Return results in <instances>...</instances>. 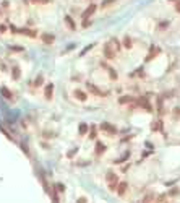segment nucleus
<instances>
[{
    "label": "nucleus",
    "instance_id": "nucleus-1",
    "mask_svg": "<svg viewBox=\"0 0 180 203\" xmlns=\"http://www.w3.org/2000/svg\"><path fill=\"white\" fill-rule=\"evenodd\" d=\"M107 184H109V188L112 192L117 190V185H119V177H117V174H114L112 171L107 172Z\"/></svg>",
    "mask_w": 180,
    "mask_h": 203
},
{
    "label": "nucleus",
    "instance_id": "nucleus-6",
    "mask_svg": "<svg viewBox=\"0 0 180 203\" xmlns=\"http://www.w3.org/2000/svg\"><path fill=\"white\" fill-rule=\"evenodd\" d=\"M73 96H75L78 101H81V102H85L86 99H88L86 93H85V91H81V89H75V91H73Z\"/></svg>",
    "mask_w": 180,
    "mask_h": 203
},
{
    "label": "nucleus",
    "instance_id": "nucleus-3",
    "mask_svg": "<svg viewBox=\"0 0 180 203\" xmlns=\"http://www.w3.org/2000/svg\"><path fill=\"white\" fill-rule=\"evenodd\" d=\"M115 49H114V46L112 44H105L104 46V55H105V59H109V60H112V59H115Z\"/></svg>",
    "mask_w": 180,
    "mask_h": 203
},
{
    "label": "nucleus",
    "instance_id": "nucleus-19",
    "mask_svg": "<svg viewBox=\"0 0 180 203\" xmlns=\"http://www.w3.org/2000/svg\"><path fill=\"white\" fill-rule=\"evenodd\" d=\"M131 99H133V97H130V96H123V97H120V102H122V104H125V102H131Z\"/></svg>",
    "mask_w": 180,
    "mask_h": 203
},
{
    "label": "nucleus",
    "instance_id": "nucleus-21",
    "mask_svg": "<svg viewBox=\"0 0 180 203\" xmlns=\"http://www.w3.org/2000/svg\"><path fill=\"white\" fill-rule=\"evenodd\" d=\"M34 85H36V86H41V85H42V75H39L37 78H36Z\"/></svg>",
    "mask_w": 180,
    "mask_h": 203
},
{
    "label": "nucleus",
    "instance_id": "nucleus-22",
    "mask_svg": "<svg viewBox=\"0 0 180 203\" xmlns=\"http://www.w3.org/2000/svg\"><path fill=\"white\" fill-rule=\"evenodd\" d=\"M128 158H130V153H125L123 156L120 158V159H117V161H115V162H122V161H125V159H128Z\"/></svg>",
    "mask_w": 180,
    "mask_h": 203
},
{
    "label": "nucleus",
    "instance_id": "nucleus-20",
    "mask_svg": "<svg viewBox=\"0 0 180 203\" xmlns=\"http://www.w3.org/2000/svg\"><path fill=\"white\" fill-rule=\"evenodd\" d=\"M110 44L114 46L115 51H119V49H120V44H119V41H117V39H112V42H110Z\"/></svg>",
    "mask_w": 180,
    "mask_h": 203
},
{
    "label": "nucleus",
    "instance_id": "nucleus-2",
    "mask_svg": "<svg viewBox=\"0 0 180 203\" xmlns=\"http://www.w3.org/2000/svg\"><path fill=\"white\" fill-rule=\"evenodd\" d=\"M101 130L105 132V133H109V135H115V133H117V127L112 125V124H109V122H102V124H101Z\"/></svg>",
    "mask_w": 180,
    "mask_h": 203
},
{
    "label": "nucleus",
    "instance_id": "nucleus-29",
    "mask_svg": "<svg viewBox=\"0 0 180 203\" xmlns=\"http://www.w3.org/2000/svg\"><path fill=\"white\" fill-rule=\"evenodd\" d=\"M174 112H175V117H180V109H179V107H177Z\"/></svg>",
    "mask_w": 180,
    "mask_h": 203
},
{
    "label": "nucleus",
    "instance_id": "nucleus-18",
    "mask_svg": "<svg viewBox=\"0 0 180 203\" xmlns=\"http://www.w3.org/2000/svg\"><path fill=\"white\" fill-rule=\"evenodd\" d=\"M161 128H162L161 122H153V130H161Z\"/></svg>",
    "mask_w": 180,
    "mask_h": 203
},
{
    "label": "nucleus",
    "instance_id": "nucleus-13",
    "mask_svg": "<svg viewBox=\"0 0 180 203\" xmlns=\"http://www.w3.org/2000/svg\"><path fill=\"white\" fill-rule=\"evenodd\" d=\"M88 130H89L88 124H80V135H86V133H88Z\"/></svg>",
    "mask_w": 180,
    "mask_h": 203
},
{
    "label": "nucleus",
    "instance_id": "nucleus-9",
    "mask_svg": "<svg viewBox=\"0 0 180 203\" xmlns=\"http://www.w3.org/2000/svg\"><path fill=\"white\" fill-rule=\"evenodd\" d=\"M88 88H89V91L93 93V94H96V96H105V93H102V91H99L97 88H96V85H88Z\"/></svg>",
    "mask_w": 180,
    "mask_h": 203
},
{
    "label": "nucleus",
    "instance_id": "nucleus-16",
    "mask_svg": "<svg viewBox=\"0 0 180 203\" xmlns=\"http://www.w3.org/2000/svg\"><path fill=\"white\" fill-rule=\"evenodd\" d=\"M65 20H67V25L70 26L71 29H75V23H73V20H71V16H65Z\"/></svg>",
    "mask_w": 180,
    "mask_h": 203
},
{
    "label": "nucleus",
    "instance_id": "nucleus-25",
    "mask_svg": "<svg viewBox=\"0 0 180 203\" xmlns=\"http://www.w3.org/2000/svg\"><path fill=\"white\" fill-rule=\"evenodd\" d=\"M91 138H96V127H91Z\"/></svg>",
    "mask_w": 180,
    "mask_h": 203
},
{
    "label": "nucleus",
    "instance_id": "nucleus-26",
    "mask_svg": "<svg viewBox=\"0 0 180 203\" xmlns=\"http://www.w3.org/2000/svg\"><path fill=\"white\" fill-rule=\"evenodd\" d=\"M55 188H59V192H63V190H65V187H63L62 184H57V185H55Z\"/></svg>",
    "mask_w": 180,
    "mask_h": 203
},
{
    "label": "nucleus",
    "instance_id": "nucleus-14",
    "mask_svg": "<svg viewBox=\"0 0 180 203\" xmlns=\"http://www.w3.org/2000/svg\"><path fill=\"white\" fill-rule=\"evenodd\" d=\"M153 200H154V195H153V193H148V195L141 200V203H151Z\"/></svg>",
    "mask_w": 180,
    "mask_h": 203
},
{
    "label": "nucleus",
    "instance_id": "nucleus-24",
    "mask_svg": "<svg viewBox=\"0 0 180 203\" xmlns=\"http://www.w3.org/2000/svg\"><path fill=\"white\" fill-rule=\"evenodd\" d=\"M112 2H115V0H105V2H102V8H105L107 5H110Z\"/></svg>",
    "mask_w": 180,
    "mask_h": 203
},
{
    "label": "nucleus",
    "instance_id": "nucleus-5",
    "mask_svg": "<svg viewBox=\"0 0 180 203\" xmlns=\"http://www.w3.org/2000/svg\"><path fill=\"white\" fill-rule=\"evenodd\" d=\"M161 52V49L159 47H156V46H151V49H149V54H148V57H146V62H149V60H153V57H156L157 54Z\"/></svg>",
    "mask_w": 180,
    "mask_h": 203
},
{
    "label": "nucleus",
    "instance_id": "nucleus-8",
    "mask_svg": "<svg viewBox=\"0 0 180 203\" xmlns=\"http://www.w3.org/2000/svg\"><path fill=\"white\" fill-rule=\"evenodd\" d=\"M0 93H2V96L5 97V99H8V101H11L13 99V94H11V91L8 89V88H0Z\"/></svg>",
    "mask_w": 180,
    "mask_h": 203
},
{
    "label": "nucleus",
    "instance_id": "nucleus-15",
    "mask_svg": "<svg viewBox=\"0 0 180 203\" xmlns=\"http://www.w3.org/2000/svg\"><path fill=\"white\" fill-rule=\"evenodd\" d=\"M123 47H125V49H130V47H131V39L128 37V36L123 39Z\"/></svg>",
    "mask_w": 180,
    "mask_h": 203
},
{
    "label": "nucleus",
    "instance_id": "nucleus-28",
    "mask_svg": "<svg viewBox=\"0 0 180 203\" xmlns=\"http://www.w3.org/2000/svg\"><path fill=\"white\" fill-rule=\"evenodd\" d=\"M164 198H165V195H159V198H157V203H161Z\"/></svg>",
    "mask_w": 180,
    "mask_h": 203
},
{
    "label": "nucleus",
    "instance_id": "nucleus-23",
    "mask_svg": "<svg viewBox=\"0 0 180 203\" xmlns=\"http://www.w3.org/2000/svg\"><path fill=\"white\" fill-rule=\"evenodd\" d=\"M109 73H110V78H112V80H117V73H115L112 68H109Z\"/></svg>",
    "mask_w": 180,
    "mask_h": 203
},
{
    "label": "nucleus",
    "instance_id": "nucleus-4",
    "mask_svg": "<svg viewBox=\"0 0 180 203\" xmlns=\"http://www.w3.org/2000/svg\"><path fill=\"white\" fill-rule=\"evenodd\" d=\"M52 96H54V85H52V83H49V85H45L44 97L47 99V101H50V99H52Z\"/></svg>",
    "mask_w": 180,
    "mask_h": 203
},
{
    "label": "nucleus",
    "instance_id": "nucleus-30",
    "mask_svg": "<svg viewBox=\"0 0 180 203\" xmlns=\"http://www.w3.org/2000/svg\"><path fill=\"white\" fill-rule=\"evenodd\" d=\"M175 10H177V11H179V13H180V0H179V2H177V5H175Z\"/></svg>",
    "mask_w": 180,
    "mask_h": 203
},
{
    "label": "nucleus",
    "instance_id": "nucleus-12",
    "mask_svg": "<svg viewBox=\"0 0 180 203\" xmlns=\"http://www.w3.org/2000/svg\"><path fill=\"white\" fill-rule=\"evenodd\" d=\"M41 37H42V42H44V44H52V42H54V36L52 34H42Z\"/></svg>",
    "mask_w": 180,
    "mask_h": 203
},
{
    "label": "nucleus",
    "instance_id": "nucleus-7",
    "mask_svg": "<svg viewBox=\"0 0 180 203\" xmlns=\"http://www.w3.org/2000/svg\"><path fill=\"white\" fill-rule=\"evenodd\" d=\"M127 190H128V184L127 182H119V185H117V193H119L120 197L125 195Z\"/></svg>",
    "mask_w": 180,
    "mask_h": 203
},
{
    "label": "nucleus",
    "instance_id": "nucleus-10",
    "mask_svg": "<svg viewBox=\"0 0 180 203\" xmlns=\"http://www.w3.org/2000/svg\"><path fill=\"white\" fill-rule=\"evenodd\" d=\"M104 151H105V146L102 145L101 142H97L96 143V156H101V154H104Z\"/></svg>",
    "mask_w": 180,
    "mask_h": 203
},
{
    "label": "nucleus",
    "instance_id": "nucleus-17",
    "mask_svg": "<svg viewBox=\"0 0 180 203\" xmlns=\"http://www.w3.org/2000/svg\"><path fill=\"white\" fill-rule=\"evenodd\" d=\"M13 78H16V80L20 78V68L18 67H13Z\"/></svg>",
    "mask_w": 180,
    "mask_h": 203
},
{
    "label": "nucleus",
    "instance_id": "nucleus-27",
    "mask_svg": "<svg viewBox=\"0 0 180 203\" xmlns=\"http://www.w3.org/2000/svg\"><path fill=\"white\" fill-rule=\"evenodd\" d=\"M76 203H86V198L85 197H80L78 200H76Z\"/></svg>",
    "mask_w": 180,
    "mask_h": 203
},
{
    "label": "nucleus",
    "instance_id": "nucleus-11",
    "mask_svg": "<svg viewBox=\"0 0 180 203\" xmlns=\"http://www.w3.org/2000/svg\"><path fill=\"white\" fill-rule=\"evenodd\" d=\"M94 11H96V5H89V7H88V10L83 11V18L86 20V18H88V16H91Z\"/></svg>",
    "mask_w": 180,
    "mask_h": 203
}]
</instances>
